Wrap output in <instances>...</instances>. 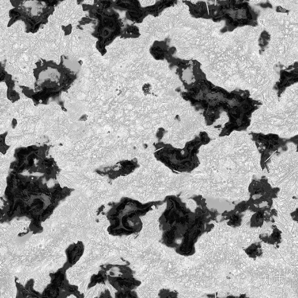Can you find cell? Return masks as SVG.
<instances>
[{
  "mask_svg": "<svg viewBox=\"0 0 298 298\" xmlns=\"http://www.w3.org/2000/svg\"><path fill=\"white\" fill-rule=\"evenodd\" d=\"M279 149L280 151L271 158L267 168L262 170V175L274 182L279 180L295 181L297 179L298 170L297 146L290 142L287 144L286 149Z\"/></svg>",
  "mask_w": 298,
  "mask_h": 298,
  "instance_id": "cell-1",
  "label": "cell"
},
{
  "mask_svg": "<svg viewBox=\"0 0 298 298\" xmlns=\"http://www.w3.org/2000/svg\"><path fill=\"white\" fill-rule=\"evenodd\" d=\"M125 206L120 217L122 227L128 230H134L136 226H139L140 220L137 212L143 208L138 205L134 204L133 206L128 205Z\"/></svg>",
  "mask_w": 298,
  "mask_h": 298,
  "instance_id": "cell-2",
  "label": "cell"
},
{
  "mask_svg": "<svg viewBox=\"0 0 298 298\" xmlns=\"http://www.w3.org/2000/svg\"><path fill=\"white\" fill-rule=\"evenodd\" d=\"M22 272L17 273V275L19 279L20 282L23 284H25L27 281L30 279L29 275L24 274Z\"/></svg>",
  "mask_w": 298,
  "mask_h": 298,
  "instance_id": "cell-5",
  "label": "cell"
},
{
  "mask_svg": "<svg viewBox=\"0 0 298 298\" xmlns=\"http://www.w3.org/2000/svg\"><path fill=\"white\" fill-rule=\"evenodd\" d=\"M245 251L249 256L253 258L260 256L262 253L260 245H256L255 244H252L249 246L246 249Z\"/></svg>",
  "mask_w": 298,
  "mask_h": 298,
  "instance_id": "cell-4",
  "label": "cell"
},
{
  "mask_svg": "<svg viewBox=\"0 0 298 298\" xmlns=\"http://www.w3.org/2000/svg\"><path fill=\"white\" fill-rule=\"evenodd\" d=\"M141 284L136 290V291L139 297H157L158 290L149 284L142 283Z\"/></svg>",
  "mask_w": 298,
  "mask_h": 298,
  "instance_id": "cell-3",
  "label": "cell"
}]
</instances>
